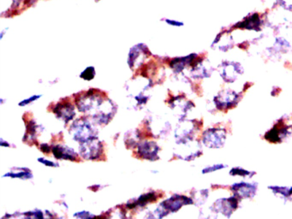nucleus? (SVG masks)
<instances>
[{"instance_id": "f257e3e1", "label": "nucleus", "mask_w": 292, "mask_h": 219, "mask_svg": "<svg viewBox=\"0 0 292 219\" xmlns=\"http://www.w3.org/2000/svg\"><path fill=\"white\" fill-rule=\"evenodd\" d=\"M242 94L231 89H225L219 92L217 96L214 97L213 102L219 111H228L237 105Z\"/></svg>"}, {"instance_id": "f03ea898", "label": "nucleus", "mask_w": 292, "mask_h": 219, "mask_svg": "<svg viewBox=\"0 0 292 219\" xmlns=\"http://www.w3.org/2000/svg\"><path fill=\"white\" fill-rule=\"evenodd\" d=\"M226 131L225 129L212 128L208 129L202 135V142L209 148H220L225 145Z\"/></svg>"}, {"instance_id": "7ed1b4c3", "label": "nucleus", "mask_w": 292, "mask_h": 219, "mask_svg": "<svg viewBox=\"0 0 292 219\" xmlns=\"http://www.w3.org/2000/svg\"><path fill=\"white\" fill-rule=\"evenodd\" d=\"M219 75L226 83H233L243 74V68L239 63L224 62L219 66Z\"/></svg>"}, {"instance_id": "20e7f679", "label": "nucleus", "mask_w": 292, "mask_h": 219, "mask_svg": "<svg viewBox=\"0 0 292 219\" xmlns=\"http://www.w3.org/2000/svg\"><path fill=\"white\" fill-rule=\"evenodd\" d=\"M291 134V126L287 125L283 118L279 120L272 129L266 132L265 139L272 143H281Z\"/></svg>"}, {"instance_id": "39448f33", "label": "nucleus", "mask_w": 292, "mask_h": 219, "mask_svg": "<svg viewBox=\"0 0 292 219\" xmlns=\"http://www.w3.org/2000/svg\"><path fill=\"white\" fill-rule=\"evenodd\" d=\"M239 199L236 195L218 199L214 202L213 206L211 207V210H213V212L221 213L229 217L233 213L234 210H237L238 207Z\"/></svg>"}, {"instance_id": "423d86ee", "label": "nucleus", "mask_w": 292, "mask_h": 219, "mask_svg": "<svg viewBox=\"0 0 292 219\" xmlns=\"http://www.w3.org/2000/svg\"><path fill=\"white\" fill-rule=\"evenodd\" d=\"M80 152L84 158L87 159H96L99 158L103 152L102 144L96 138L82 142L80 146Z\"/></svg>"}, {"instance_id": "0eeeda50", "label": "nucleus", "mask_w": 292, "mask_h": 219, "mask_svg": "<svg viewBox=\"0 0 292 219\" xmlns=\"http://www.w3.org/2000/svg\"><path fill=\"white\" fill-rule=\"evenodd\" d=\"M71 130L73 131L74 140L81 142H85L87 140H90L92 138H94V129H92L90 124L87 123L86 121L81 120L77 121L74 123Z\"/></svg>"}, {"instance_id": "6e6552de", "label": "nucleus", "mask_w": 292, "mask_h": 219, "mask_svg": "<svg viewBox=\"0 0 292 219\" xmlns=\"http://www.w3.org/2000/svg\"><path fill=\"white\" fill-rule=\"evenodd\" d=\"M234 195L241 199H252L257 192V186L254 183H248L246 181H241L234 183L231 187Z\"/></svg>"}, {"instance_id": "1a4fd4ad", "label": "nucleus", "mask_w": 292, "mask_h": 219, "mask_svg": "<svg viewBox=\"0 0 292 219\" xmlns=\"http://www.w3.org/2000/svg\"><path fill=\"white\" fill-rule=\"evenodd\" d=\"M193 204V200L190 198L186 196L175 195L164 201L161 205L167 210V211L176 212L184 204Z\"/></svg>"}, {"instance_id": "9d476101", "label": "nucleus", "mask_w": 292, "mask_h": 219, "mask_svg": "<svg viewBox=\"0 0 292 219\" xmlns=\"http://www.w3.org/2000/svg\"><path fill=\"white\" fill-rule=\"evenodd\" d=\"M261 20L258 13H254L251 16H248L244 20L241 21L238 24L235 25V29H241V30H254L260 31L261 26Z\"/></svg>"}, {"instance_id": "9b49d317", "label": "nucleus", "mask_w": 292, "mask_h": 219, "mask_svg": "<svg viewBox=\"0 0 292 219\" xmlns=\"http://www.w3.org/2000/svg\"><path fill=\"white\" fill-rule=\"evenodd\" d=\"M53 111L58 117L64 120L66 123L70 120L73 119L76 115V112L74 111V107L70 103H59L56 105Z\"/></svg>"}, {"instance_id": "f8f14e48", "label": "nucleus", "mask_w": 292, "mask_h": 219, "mask_svg": "<svg viewBox=\"0 0 292 219\" xmlns=\"http://www.w3.org/2000/svg\"><path fill=\"white\" fill-rule=\"evenodd\" d=\"M159 152V147L156 144L153 142H144L138 146V153L140 157L147 159L155 160L157 158V152Z\"/></svg>"}, {"instance_id": "ddd939ff", "label": "nucleus", "mask_w": 292, "mask_h": 219, "mask_svg": "<svg viewBox=\"0 0 292 219\" xmlns=\"http://www.w3.org/2000/svg\"><path fill=\"white\" fill-rule=\"evenodd\" d=\"M53 152L56 158L58 159H70L76 160L77 154L70 147L64 145H56L53 147Z\"/></svg>"}, {"instance_id": "4468645a", "label": "nucleus", "mask_w": 292, "mask_h": 219, "mask_svg": "<svg viewBox=\"0 0 292 219\" xmlns=\"http://www.w3.org/2000/svg\"><path fill=\"white\" fill-rule=\"evenodd\" d=\"M268 189L276 196L280 197L281 199H289L292 196V187H283V186H269Z\"/></svg>"}, {"instance_id": "2eb2a0df", "label": "nucleus", "mask_w": 292, "mask_h": 219, "mask_svg": "<svg viewBox=\"0 0 292 219\" xmlns=\"http://www.w3.org/2000/svg\"><path fill=\"white\" fill-rule=\"evenodd\" d=\"M229 174L232 176H241V177L251 178L256 173L254 171H249V170H247V169L241 168V167H234L230 170Z\"/></svg>"}, {"instance_id": "dca6fc26", "label": "nucleus", "mask_w": 292, "mask_h": 219, "mask_svg": "<svg viewBox=\"0 0 292 219\" xmlns=\"http://www.w3.org/2000/svg\"><path fill=\"white\" fill-rule=\"evenodd\" d=\"M157 199V196L155 193H149L140 196L137 201L135 202V205H140L143 206L149 202H154Z\"/></svg>"}, {"instance_id": "f3484780", "label": "nucleus", "mask_w": 292, "mask_h": 219, "mask_svg": "<svg viewBox=\"0 0 292 219\" xmlns=\"http://www.w3.org/2000/svg\"><path fill=\"white\" fill-rule=\"evenodd\" d=\"M4 176H10V177H12V178H22V179H30L32 178L33 175L30 172V170L28 169L27 171H20V172L18 173H7L6 175H4Z\"/></svg>"}, {"instance_id": "a211bd4d", "label": "nucleus", "mask_w": 292, "mask_h": 219, "mask_svg": "<svg viewBox=\"0 0 292 219\" xmlns=\"http://www.w3.org/2000/svg\"><path fill=\"white\" fill-rule=\"evenodd\" d=\"M226 167H227V165L223 164H213L211 166L206 167V168L202 169V174L215 172V171H218V170H220V169H225Z\"/></svg>"}, {"instance_id": "6ab92c4d", "label": "nucleus", "mask_w": 292, "mask_h": 219, "mask_svg": "<svg viewBox=\"0 0 292 219\" xmlns=\"http://www.w3.org/2000/svg\"><path fill=\"white\" fill-rule=\"evenodd\" d=\"M95 75V70L94 67H88L81 74V77L86 81H90L93 79Z\"/></svg>"}, {"instance_id": "aec40b11", "label": "nucleus", "mask_w": 292, "mask_h": 219, "mask_svg": "<svg viewBox=\"0 0 292 219\" xmlns=\"http://www.w3.org/2000/svg\"><path fill=\"white\" fill-rule=\"evenodd\" d=\"M40 97H41V95H35V96H32L31 98H30V99H27V100L22 101V102L19 104V105H20V106H24V105L30 104V103L35 101V100H38Z\"/></svg>"}, {"instance_id": "412c9836", "label": "nucleus", "mask_w": 292, "mask_h": 219, "mask_svg": "<svg viewBox=\"0 0 292 219\" xmlns=\"http://www.w3.org/2000/svg\"><path fill=\"white\" fill-rule=\"evenodd\" d=\"M39 162H41L42 164H44L45 165H47V166H51V167H55V166H59L58 164H54L53 162L52 161H47L44 158H39L38 159Z\"/></svg>"}, {"instance_id": "4be33fe9", "label": "nucleus", "mask_w": 292, "mask_h": 219, "mask_svg": "<svg viewBox=\"0 0 292 219\" xmlns=\"http://www.w3.org/2000/svg\"><path fill=\"white\" fill-rule=\"evenodd\" d=\"M166 22H167V24H169V25H172V26H184V24H183V23H180V22H179V21L169 20V19H166Z\"/></svg>"}, {"instance_id": "5701e85b", "label": "nucleus", "mask_w": 292, "mask_h": 219, "mask_svg": "<svg viewBox=\"0 0 292 219\" xmlns=\"http://www.w3.org/2000/svg\"><path fill=\"white\" fill-rule=\"evenodd\" d=\"M41 149L42 152H50V147L47 144H42L41 146Z\"/></svg>"}]
</instances>
